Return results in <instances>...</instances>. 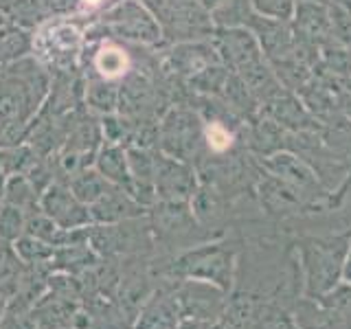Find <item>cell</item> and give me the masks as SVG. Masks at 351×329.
I'll return each mask as SVG.
<instances>
[{
  "instance_id": "7a4b0ae2",
  "label": "cell",
  "mask_w": 351,
  "mask_h": 329,
  "mask_svg": "<svg viewBox=\"0 0 351 329\" xmlns=\"http://www.w3.org/2000/svg\"><path fill=\"white\" fill-rule=\"evenodd\" d=\"M208 145H211L215 151H224L230 145V134L228 130L222 125H211L208 127Z\"/></svg>"
},
{
  "instance_id": "6da1fadb",
  "label": "cell",
  "mask_w": 351,
  "mask_h": 329,
  "mask_svg": "<svg viewBox=\"0 0 351 329\" xmlns=\"http://www.w3.org/2000/svg\"><path fill=\"white\" fill-rule=\"evenodd\" d=\"M349 246H351L349 233L340 237H327V239L310 237V239H301L296 244V250L301 252L305 299H321V296L332 292L340 283L338 279L345 272Z\"/></svg>"
},
{
  "instance_id": "277c9868",
  "label": "cell",
  "mask_w": 351,
  "mask_h": 329,
  "mask_svg": "<svg viewBox=\"0 0 351 329\" xmlns=\"http://www.w3.org/2000/svg\"><path fill=\"white\" fill-rule=\"evenodd\" d=\"M290 329H299V327H294V325H292V327H290Z\"/></svg>"
},
{
  "instance_id": "3957f363",
  "label": "cell",
  "mask_w": 351,
  "mask_h": 329,
  "mask_svg": "<svg viewBox=\"0 0 351 329\" xmlns=\"http://www.w3.org/2000/svg\"><path fill=\"white\" fill-rule=\"evenodd\" d=\"M345 279H347V283L351 285V250H349V255H347V261H345Z\"/></svg>"
}]
</instances>
